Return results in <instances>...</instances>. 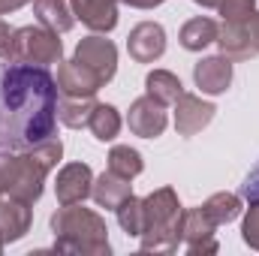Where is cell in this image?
I'll list each match as a JSON object with an SVG mask.
<instances>
[{
    "label": "cell",
    "instance_id": "cell-1",
    "mask_svg": "<svg viewBox=\"0 0 259 256\" xmlns=\"http://www.w3.org/2000/svg\"><path fill=\"white\" fill-rule=\"evenodd\" d=\"M58 78L39 64L0 61V148L27 151L55 136Z\"/></svg>",
    "mask_w": 259,
    "mask_h": 256
},
{
    "label": "cell",
    "instance_id": "cell-2",
    "mask_svg": "<svg viewBox=\"0 0 259 256\" xmlns=\"http://www.w3.org/2000/svg\"><path fill=\"white\" fill-rule=\"evenodd\" d=\"M64 145L58 139H46L27 151H0V193L33 205L42 196L46 175L58 166Z\"/></svg>",
    "mask_w": 259,
    "mask_h": 256
},
{
    "label": "cell",
    "instance_id": "cell-3",
    "mask_svg": "<svg viewBox=\"0 0 259 256\" xmlns=\"http://www.w3.org/2000/svg\"><path fill=\"white\" fill-rule=\"evenodd\" d=\"M52 229L58 235L55 247L69 253H109L106 223L100 214L75 205H61V211L52 217Z\"/></svg>",
    "mask_w": 259,
    "mask_h": 256
},
{
    "label": "cell",
    "instance_id": "cell-4",
    "mask_svg": "<svg viewBox=\"0 0 259 256\" xmlns=\"http://www.w3.org/2000/svg\"><path fill=\"white\" fill-rule=\"evenodd\" d=\"M145 205V229H142V250H175L181 244V205L169 187L142 199Z\"/></svg>",
    "mask_w": 259,
    "mask_h": 256
},
{
    "label": "cell",
    "instance_id": "cell-5",
    "mask_svg": "<svg viewBox=\"0 0 259 256\" xmlns=\"http://www.w3.org/2000/svg\"><path fill=\"white\" fill-rule=\"evenodd\" d=\"M12 61H24V64H61V39L55 30L49 27H18L15 30V58Z\"/></svg>",
    "mask_w": 259,
    "mask_h": 256
},
{
    "label": "cell",
    "instance_id": "cell-6",
    "mask_svg": "<svg viewBox=\"0 0 259 256\" xmlns=\"http://www.w3.org/2000/svg\"><path fill=\"white\" fill-rule=\"evenodd\" d=\"M75 61L84 64L103 84H106V81H112V75H115V69H118V49H115L109 39H103V36H88V39L78 42Z\"/></svg>",
    "mask_w": 259,
    "mask_h": 256
},
{
    "label": "cell",
    "instance_id": "cell-7",
    "mask_svg": "<svg viewBox=\"0 0 259 256\" xmlns=\"http://www.w3.org/2000/svg\"><path fill=\"white\" fill-rule=\"evenodd\" d=\"M214 220L205 214V208L184 211L181 217V241L187 244L190 253H214L217 241H214Z\"/></svg>",
    "mask_w": 259,
    "mask_h": 256
},
{
    "label": "cell",
    "instance_id": "cell-8",
    "mask_svg": "<svg viewBox=\"0 0 259 256\" xmlns=\"http://www.w3.org/2000/svg\"><path fill=\"white\" fill-rule=\"evenodd\" d=\"M127 124H130V130H133L136 136H142V139H157V136L166 130V109H163L160 100H154V97L148 94V97H142V100H136V103L130 106Z\"/></svg>",
    "mask_w": 259,
    "mask_h": 256
},
{
    "label": "cell",
    "instance_id": "cell-9",
    "mask_svg": "<svg viewBox=\"0 0 259 256\" xmlns=\"http://www.w3.org/2000/svg\"><path fill=\"white\" fill-rule=\"evenodd\" d=\"M94 190V175H91V166L84 163H69L61 169L58 175V184H55V193H58V202L61 205H81Z\"/></svg>",
    "mask_w": 259,
    "mask_h": 256
},
{
    "label": "cell",
    "instance_id": "cell-10",
    "mask_svg": "<svg viewBox=\"0 0 259 256\" xmlns=\"http://www.w3.org/2000/svg\"><path fill=\"white\" fill-rule=\"evenodd\" d=\"M127 52L133 61L139 64H154L163 52H166V33L160 24L154 21H145L139 27L130 30V39H127Z\"/></svg>",
    "mask_w": 259,
    "mask_h": 256
},
{
    "label": "cell",
    "instance_id": "cell-11",
    "mask_svg": "<svg viewBox=\"0 0 259 256\" xmlns=\"http://www.w3.org/2000/svg\"><path fill=\"white\" fill-rule=\"evenodd\" d=\"M214 118V106L202 103L193 94H181L175 100V130L181 136H196L202 127H208Z\"/></svg>",
    "mask_w": 259,
    "mask_h": 256
},
{
    "label": "cell",
    "instance_id": "cell-12",
    "mask_svg": "<svg viewBox=\"0 0 259 256\" xmlns=\"http://www.w3.org/2000/svg\"><path fill=\"white\" fill-rule=\"evenodd\" d=\"M100 88H103V81L84 64H78L75 58L64 61L61 69H58V91L64 97H94Z\"/></svg>",
    "mask_w": 259,
    "mask_h": 256
},
{
    "label": "cell",
    "instance_id": "cell-13",
    "mask_svg": "<svg viewBox=\"0 0 259 256\" xmlns=\"http://www.w3.org/2000/svg\"><path fill=\"white\" fill-rule=\"evenodd\" d=\"M72 15L97 33H109L118 24V0H72Z\"/></svg>",
    "mask_w": 259,
    "mask_h": 256
},
{
    "label": "cell",
    "instance_id": "cell-14",
    "mask_svg": "<svg viewBox=\"0 0 259 256\" xmlns=\"http://www.w3.org/2000/svg\"><path fill=\"white\" fill-rule=\"evenodd\" d=\"M193 78L205 94H223L232 84V61L226 55L223 58H205L196 64Z\"/></svg>",
    "mask_w": 259,
    "mask_h": 256
},
{
    "label": "cell",
    "instance_id": "cell-15",
    "mask_svg": "<svg viewBox=\"0 0 259 256\" xmlns=\"http://www.w3.org/2000/svg\"><path fill=\"white\" fill-rule=\"evenodd\" d=\"M27 226H30L27 202L12 199V196H9V202H0V232H3L6 241H18L27 232Z\"/></svg>",
    "mask_w": 259,
    "mask_h": 256
},
{
    "label": "cell",
    "instance_id": "cell-16",
    "mask_svg": "<svg viewBox=\"0 0 259 256\" xmlns=\"http://www.w3.org/2000/svg\"><path fill=\"white\" fill-rule=\"evenodd\" d=\"M91 196L97 199L100 208H112V211H115V208L130 196V178H121V175H115V172L109 169L106 175H100V178L94 181Z\"/></svg>",
    "mask_w": 259,
    "mask_h": 256
},
{
    "label": "cell",
    "instance_id": "cell-17",
    "mask_svg": "<svg viewBox=\"0 0 259 256\" xmlns=\"http://www.w3.org/2000/svg\"><path fill=\"white\" fill-rule=\"evenodd\" d=\"M33 12L36 21L55 33H66L72 27V12L66 9L64 0H33Z\"/></svg>",
    "mask_w": 259,
    "mask_h": 256
},
{
    "label": "cell",
    "instance_id": "cell-18",
    "mask_svg": "<svg viewBox=\"0 0 259 256\" xmlns=\"http://www.w3.org/2000/svg\"><path fill=\"white\" fill-rule=\"evenodd\" d=\"M217 42H220V52H223L229 61H244V58L256 55V52L250 49V42H247L244 24H226V21H223V27H220V33H217Z\"/></svg>",
    "mask_w": 259,
    "mask_h": 256
},
{
    "label": "cell",
    "instance_id": "cell-19",
    "mask_svg": "<svg viewBox=\"0 0 259 256\" xmlns=\"http://www.w3.org/2000/svg\"><path fill=\"white\" fill-rule=\"evenodd\" d=\"M217 33H220V27L211 18H190L181 27V46L190 49V52H202L205 46L217 42Z\"/></svg>",
    "mask_w": 259,
    "mask_h": 256
},
{
    "label": "cell",
    "instance_id": "cell-20",
    "mask_svg": "<svg viewBox=\"0 0 259 256\" xmlns=\"http://www.w3.org/2000/svg\"><path fill=\"white\" fill-rule=\"evenodd\" d=\"M94 106H97L94 97H64L58 103V121L72 130L88 127V121L94 115Z\"/></svg>",
    "mask_w": 259,
    "mask_h": 256
},
{
    "label": "cell",
    "instance_id": "cell-21",
    "mask_svg": "<svg viewBox=\"0 0 259 256\" xmlns=\"http://www.w3.org/2000/svg\"><path fill=\"white\" fill-rule=\"evenodd\" d=\"M145 88H148V94H151L154 100H160L163 106H166V103H175V100L184 94L181 78L172 75V72H166V69H154V72L145 78Z\"/></svg>",
    "mask_w": 259,
    "mask_h": 256
},
{
    "label": "cell",
    "instance_id": "cell-22",
    "mask_svg": "<svg viewBox=\"0 0 259 256\" xmlns=\"http://www.w3.org/2000/svg\"><path fill=\"white\" fill-rule=\"evenodd\" d=\"M88 127H91V133H94L100 142H112V139L118 136V130H121V115H118L115 106L97 103V106H94V115H91V121H88Z\"/></svg>",
    "mask_w": 259,
    "mask_h": 256
},
{
    "label": "cell",
    "instance_id": "cell-23",
    "mask_svg": "<svg viewBox=\"0 0 259 256\" xmlns=\"http://www.w3.org/2000/svg\"><path fill=\"white\" fill-rule=\"evenodd\" d=\"M142 154L136 151V148H130V145H118V148H112V154H109V169L115 172V175H121V178H136L139 172H142Z\"/></svg>",
    "mask_w": 259,
    "mask_h": 256
},
{
    "label": "cell",
    "instance_id": "cell-24",
    "mask_svg": "<svg viewBox=\"0 0 259 256\" xmlns=\"http://www.w3.org/2000/svg\"><path fill=\"white\" fill-rule=\"evenodd\" d=\"M202 208H205V214L214 220V226H223V223H229V220L238 217V211H241V199L232 196V193H217V196H211Z\"/></svg>",
    "mask_w": 259,
    "mask_h": 256
},
{
    "label": "cell",
    "instance_id": "cell-25",
    "mask_svg": "<svg viewBox=\"0 0 259 256\" xmlns=\"http://www.w3.org/2000/svg\"><path fill=\"white\" fill-rule=\"evenodd\" d=\"M115 211H118V223H121V229L127 235H142V229H145V205H142V199H136L130 193Z\"/></svg>",
    "mask_w": 259,
    "mask_h": 256
},
{
    "label": "cell",
    "instance_id": "cell-26",
    "mask_svg": "<svg viewBox=\"0 0 259 256\" xmlns=\"http://www.w3.org/2000/svg\"><path fill=\"white\" fill-rule=\"evenodd\" d=\"M217 9L226 24H247L250 15L256 12V0H223Z\"/></svg>",
    "mask_w": 259,
    "mask_h": 256
},
{
    "label": "cell",
    "instance_id": "cell-27",
    "mask_svg": "<svg viewBox=\"0 0 259 256\" xmlns=\"http://www.w3.org/2000/svg\"><path fill=\"white\" fill-rule=\"evenodd\" d=\"M244 241L253 247V250H259V202H253L250 205V211H247V217H244Z\"/></svg>",
    "mask_w": 259,
    "mask_h": 256
},
{
    "label": "cell",
    "instance_id": "cell-28",
    "mask_svg": "<svg viewBox=\"0 0 259 256\" xmlns=\"http://www.w3.org/2000/svg\"><path fill=\"white\" fill-rule=\"evenodd\" d=\"M15 58V30L0 21V61H12Z\"/></svg>",
    "mask_w": 259,
    "mask_h": 256
},
{
    "label": "cell",
    "instance_id": "cell-29",
    "mask_svg": "<svg viewBox=\"0 0 259 256\" xmlns=\"http://www.w3.org/2000/svg\"><path fill=\"white\" fill-rule=\"evenodd\" d=\"M241 193H244V199H250V202H259V166L247 175V181L241 184Z\"/></svg>",
    "mask_w": 259,
    "mask_h": 256
},
{
    "label": "cell",
    "instance_id": "cell-30",
    "mask_svg": "<svg viewBox=\"0 0 259 256\" xmlns=\"http://www.w3.org/2000/svg\"><path fill=\"white\" fill-rule=\"evenodd\" d=\"M244 30H247V42H250V49L259 52V12L250 15V21L244 24Z\"/></svg>",
    "mask_w": 259,
    "mask_h": 256
},
{
    "label": "cell",
    "instance_id": "cell-31",
    "mask_svg": "<svg viewBox=\"0 0 259 256\" xmlns=\"http://www.w3.org/2000/svg\"><path fill=\"white\" fill-rule=\"evenodd\" d=\"M24 3H30V0H0V15H3V12H12V9H18V6H24Z\"/></svg>",
    "mask_w": 259,
    "mask_h": 256
},
{
    "label": "cell",
    "instance_id": "cell-32",
    "mask_svg": "<svg viewBox=\"0 0 259 256\" xmlns=\"http://www.w3.org/2000/svg\"><path fill=\"white\" fill-rule=\"evenodd\" d=\"M130 6H136V9H151V6H160L163 0H124Z\"/></svg>",
    "mask_w": 259,
    "mask_h": 256
},
{
    "label": "cell",
    "instance_id": "cell-33",
    "mask_svg": "<svg viewBox=\"0 0 259 256\" xmlns=\"http://www.w3.org/2000/svg\"><path fill=\"white\" fill-rule=\"evenodd\" d=\"M196 3H202V6H220L223 0H196Z\"/></svg>",
    "mask_w": 259,
    "mask_h": 256
},
{
    "label": "cell",
    "instance_id": "cell-34",
    "mask_svg": "<svg viewBox=\"0 0 259 256\" xmlns=\"http://www.w3.org/2000/svg\"><path fill=\"white\" fill-rule=\"evenodd\" d=\"M3 241H6V238H3V232H0V250H3Z\"/></svg>",
    "mask_w": 259,
    "mask_h": 256
}]
</instances>
